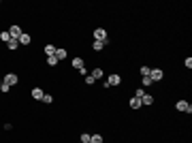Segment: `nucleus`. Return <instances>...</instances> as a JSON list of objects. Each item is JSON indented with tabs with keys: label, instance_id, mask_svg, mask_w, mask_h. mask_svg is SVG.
Returning <instances> with one entry per match:
<instances>
[{
	"label": "nucleus",
	"instance_id": "obj_1",
	"mask_svg": "<svg viewBox=\"0 0 192 143\" xmlns=\"http://www.w3.org/2000/svg\"><path fill=\"white\" fill-rule=\"evenodd\" d=\"M9 34H11L13 41H19V36L24 34V30H22V26H19V24H13L11 28H9Z\"/></svg>",
	"mask_w": 192,
	"mask_h": 143
},
{
	"label": "nucleus",
	"instance_id": "obj_2",
	"mask_svg": "<svg viewBox=\"0 0 192 143\" xmlns=\"http://www.w3.org/2000/svg\"><path fill=\"white\" fill-rule=\"evenodd\" d=\"M175 109H177V111H184V113H190V111H192V105L188 103V100H177Z\"/></svg>",
	"mask_w": 192,
	"mask_h": 143
},
{
	"label": "nucleus",
	"instance_id": "obj_3",
	"mask_svg": "<svg viewBox=\"0 0 192 143\" xmlns=\"http://www.w3.org/2000/svg\"><path fill=\"white\" fill-rule=\"evenodd\" d=\"M120 81H122L120 75H109L107 81H105V88H111V85H120Z\"/></svg>",
	"mask_w": 192,
	"mask_h": 143
},
{
	"label": "nucleus",
	"instance_id": "obj_4",
	"mask_svg": "<svg viewBox=\"0 0 192 143\" xmlns=\"http://www.w3.org/2000/svg\"><path fill=\"white\" fill-rule=\"evenodd\" d=\"M94 38H96V41L107 43V30H105V28H96V30H94Z\"/></svg>",
	"mask_w": 192,
	"mask_h": 143
},
{
	"label": "nucleus",
	"instance_id": "obj_5",
	"mask_svg": "<svg viewBox=\"0 0 192 143\" xmlns=\"http://www.w3.org/2000/svg\"><path fill=\"white\" fill-rule=\"evenodd\" d=\"M162 77H164L162 69H152V71H149V79H152V81H160Z\"/></svg>",
	"mask_w": 192,
	"mask_h": 143
},
{
	"label": "nucleus",
	"instance_id": "obj_6",
	"mask_svg": "<svg viewBox=\"0 0 192 143\" xmlns=\"http://www.w3.org/2000/svg\"><path fill=\"white\" fill-rule=\"evenodd\" d=\"M17 81H19V79H17V75H15V73L4 75V84H7V85H17Z\"/></svg>",
	"mask_w": 192,
	"mask_h": 143
},
{
	"label": "nucleus",
	"instance_id": "obj_7",
	"mask_svg": "<svg viewBox=\"0 0 192 143\" xmlns=\"http://www.w3.org/2000/svg\"><path fill=\"white\" fill-rule=\"evenodd\" d=\"M143 107V103H141V98H137V96H132L130 98V109H141Z\"/></svg>",
	"mask_w": 192,
	"mask_h": 143
},
{
	"label": "nucleus",
	"instance_id": "obj_8",
	"mask_svg": "<svg viewBox=\"0 0 192 143\" xmlns=\"http://www.w3.org/2000/svg\"><path fill=\"white\" fill-rule=\"evenodd\" d=\"M30 94H32V98H36V100H41V98L45 96V92H43L41 88H32V92H30Z\"/></svg>",
	"mask_w": 192,
	"mask_h": 143
},
{
	"label": "nucleus",
	"instance_id": "obj_9",
	"mask_svg": "<svg viewBox=\"0 0 192 143\" xmlns=\"http://www.w3.org/2000/svg\"><path fill=\"white\" fill-rule=\"evenodd\" d=\"M30 43H32V38H30V34H22L19 36V45H30Z\"/></svg>",
	"mask_w": 192,
	"mask_h": 143
},
{
	"label": "nucleus",
	"instance_id": "obj_10",
	"mask_svg": "<svg viewBox=\"0 0 192 143\" xmlns=\"http://www.w3.org/2000/svg\"><path fill=\"white\" fill-rule=\"evenodd\" d=\"M73 66H75L77 71H81V69H83V58H73Z\"/></svg>",
	"mask_w": 192,
	"mask_h": 143
},
{
	"label": "nucleus",
	"instance_id": "obj_11",
	"mask_svg": "<svg viewBox=\"0 0 192 143\" xmlns=\"http://www.w3.org/2000/svg\"><path fill=\"white\" fill-rule=\"evenodd\" d=\"M105 45H107V43H103V41H94V43H92V49H94V51H100Z\"/></svg>",
	"mask_w": 192,
	"mask_h": 143
},
{
	"label": "nucleus",
	"instance_id": "obj_12",
	"mask_svg": "<svg viewBox=\"0 0 192 143\" xmlns=\"http://www.w3.org/2000/svg\"><path fill=\"white\" fill-rule=\"evenodd\" d=\"M90 75H92L94 79H103V75H105V73H103V69H94V71L90 73Z\"/></svg>",
	"mask_w": 192,
	"mask_h": 143
},
{
	"label": "nucleus",
	"instance_id": "obj_13",
	"mask_svg": "<svg viewBox=\"0 0 192 143\" xmlns=\"http://www.w3.org/2000/svg\"><path fill=\"white\" fill-rule=\"evenodd\" d=\"M53 56H56L58 60H64V58H66V49H56V54H53Z\"/></svg>",
	"mask_w": 192,
	"mask_h": 143
},
{
	"label": "nucleus",
	"instance_id": "obj_14",
	"mask_svg": "<svg viewBox=\"0 0 192 143\" xmlns=\"http://www.w3.org/2000/svg\"><path fill=\"white\" fill-rule=\"evenodd\" d=\"M141 103H143V105H152V103H154V98H152L149 94H143V96H141Z\"/></svg>",
	"mask_w": 192,
	"mask_h": 143
},
{
	"label": "nucleus",
	"instance_id": "obj_15",
	"mask_svg": "<svg viewBox=\"0 0 192 143\" xmlns=\"http://www.w3.org/2000/svg\"><path fill=\"white\" fill-rule=\"evenodd\" d=\"M0 41H11V34H9V30H4V32H0Z\"/></svg>",
	"mask_w": 192,
	"mask_h": 143
},
{
	"label": "nucleus",
	"instance_id": "obj_16",
	"mask_svg": "<svg viewBox=\"0 0 192 143\" xmlns=\"http://www.w3.org/2000/svg\"><path fill=\"white\" fill-rule=\"evenodd\" d=\"M47 64L49 66H56V64H58V58H56V56H47Z\"/></svg>",
	"mask_w": 192,
	"mask_h": 143
},
{
	"label": "nucleus",
	"instance_id": "obj_17",
	"mask_svg": "<svg viewBox=\"0 0 192 143\" xmlns=\"http://www.w3.org/2000/svg\"><path fill=\"white\" fill-rule=\"evenodd\" d=\"M17 45H19V41H13V38L9 41V43H7V47L11 49V51H13V49H17Z\"/></svg>",
	"mask_w": 192,
	"mask_h": 143
},
{
	"label": "nucleus",
	"instance_id": "obj_18",
	"mask_svg": "<svg viewBox=\"0 0 192 143\" xmlns=\"http://www.w3.org/2000/svg\"><path fill=\"white\" fill-rule=\"evenodd\" d=\"M45 54H47V56H53V54H56V47H53V45H45Z\"/></svg>",
	"mask_w": 192,
	"mask_h": 143
},
{
	"label": "nucleus",
	"instance_id": "obj_19",
	"mask_svg": "<svg viewBox=\"0 0 192 143\" xmlns=\"http://www.w3.org/2000/svg\"><path fill=\"white\" fill-rule=\"evenodd\" d=\"M90 143H103V137H100V135H92V137H90Z\"/></svg>",
	"mask_w": 192,
	"mask_h": 143
},
{
	"label": "nucleus",
	"instance_id": "obj_20",
	"mask_svg": "<svg viewBox=\"0 0 192 143\" xmlns=\"http://www.w3.org/2000/svg\"><path fill=\"white\" fill-rule=\"evenodd\" d=\"M41 100H43V103H47V105H51V103H53V96H51V94H45Z\"/></svg>",
	"mask_w": 192,
	"mask_h": 143
},
{
	"label": "nucleus",
	"instance_id": "obj_21",
	"mask_svg": "<svg viewBox=\"0 0 192 143\" xmlns=\"http://www.w3.org/2000/svg\"><path fill=\"white\" fill-rule=\"evenodd\" d=\"M94 81H96V79L92 77V75H90V73H88V75H85V84H88V85H92Z\"/></svg>",
	"mask_w": 192,
	"mask_h": 143
},
{
	"label": "nucleus",
	"instance_id": "obj_22",
	"mask_svg": "<svg viewBox=\"0 0 192 143\" xmlns=\"http://www.w3.org/2000/svg\"><path fill=\"white\" fill-rule=\"evenodd\" d=\"M90 137H92V135H88V132H83V135H81V143H90Z\"/></svg>",
	"mask_w": 192,
	"mask_h": 143
},
{
	"label": "nucleus",
	"instance_id": "obj_23",
	"mask_svg": "<svg viewBox=\"0 0 192 143\" xmlns=\"http://www.w3.org/2000/svg\"><path fill=\"white\" fill-rule=\"evenodd\" d=\"M149 71H152V69H147V66H141V75H143V77H147V75H149Z\"/></svg>",
	"mask_w": 192,
	"mask_h": 143
},
{
	"label": "nucleus",
	"instance_id": "obj_24",
	"mask_svg": "<svg viewBox=\"0 0 192 143\" xmlns=\"http://www.w3.org/2000/svg\"><path fill=\"white\" fill-rule=\"evenodd\" d=\"M11 90V85H7V84H0V92H9Z\"/></svg>",
	"mask_w": 192,
	"mask_h": 143
},
{
	"label": "nucleus",
	"instance_id": "obj_25",
	"mask_svg": "<svg viewBox=\"0 0 192 143\" xmlns=\"http://www.w3.org/2000/svg\"><path fill=\"white\" fill-rule=\"evenodd\" d=\"M184 64H186V69H190V66H192V58H186V60H184Z\"/></svg>",
	"mask_w": 192,
	"mask_h": 143
},
{
	"label": "nucleus",
	"instance_id": "obj_26",
	"mask_svg": "<svg viewBox=\"0 0 192 143\" xmlns=\"http://www.w3.org/2000/svg\"><path fill=\"white\" fill-rule=\"evenodd\" d=\"M152 84V79H149V75H147V77H143V85H149Z\"/></svg>",
	"mask_w": 192,
	"mask_h": 143
}]
</instances>
